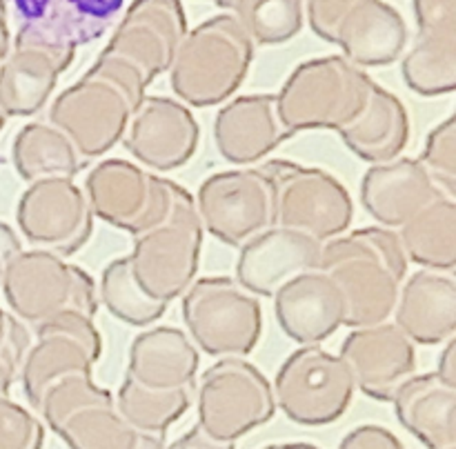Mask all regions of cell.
Returning a JSON list of instances; mask_svg holds the SVG:
<instances>
[{"label":"cell","instance_id":"1","mask_svg":"<svg viewBox=\"0 0 456 449\" xmlns=\"http://www.w3.org/2000/svg\"><path fill=\"white\" fill-rule=\"evenodd\" d=\"M408 258L399 234L386 227H363L321 247L319 269L338 285L346 301V327H372L392 318L408 278Z\"/></svg>","mask_w":456,"mask_h":449},{"label":"cell","instance_id":"2","mask_svg":"<svg viewBox=\"0 0 456 449\" xmlns=\"http://www.w3.org/2000/svg\"><path fill=\"white\" fill-rule=\"evenodd\" d=\"M147 87L132 62L102 49L83 78L58 93L49 107L47 123L61 129L85 160L98 158L123 140Z\"/></svg>","mask_w":456,"mask_h":449},{"label":"cell","instance_id":"3","mask_svg":"<svg viewBox=\"0 0 456 449\" xmlns=\"http://www.w3.org/2000/svg\"><path fill=\"white\" fill-rule=\"evenodd\" d=\"M254 60V43L232 13L187 31L169 65L172 92L187 107H214L239 92Z\"/></svg>","mask_w":456,"mask_h":449},{"label":"cell","instance_id":"4","mask_svg":"<svg viewBox=\"0 0 456 449\" xmlns=\"http://www.w3.org/2000/svg\"><path fill=\"white\" fill-rule=\"evenodd\" d=\"M372 76L343 56H321L289 74L276 96L281 123L289 136L312 129L341 132L368 102Z\"/></svg>","mask_w":456,"mask_h":449},{"label":"cell","instance_id":"5","mask_svg":"<svg viewBox=\"0 0 456 449\" xmlns=\"http://www.w3.org/2000/svg\"><path fill=\"white\" fill-rule=\"evenodd\" d=\"M9 314L25 327H38L65 311H80L94 318L98 287L92 276L56 253L22 249L7 265L0 283Z\"/></svg>","mask_w":456,"mask_h":449},{"label":"cell","instance_id":"6","mask_svg":"<svg viewBox=\"0 0 456 449\" xmlns=\"http://www.w3.org/2000/svg\"><path fill=\"white\" fill-rule=\"evenodd\" d=\"M94 218L136 236L167 220L190 196L185 187L125 158L94 164L83 187Z\"/></svg>","mask_w":456,"mask_h":449},{"label":"cell","instance_id":"7","mask_svg":"<svg viewBox=\"0 0 456 449\" xmlns=\"http://www.w3.org/2000/svg\"><path fill=\"white\" fill-rule=\"evenodd\" d=\"M183 323L196 349L214 358H245L263 336V307L234 278L209 276L183 293Z\"/></svg>","mask_w":456,"mask_h":449},{"label":"cell","instance_id":"8","mask_svg":"<svg viewBox=\"0 0 456 449\" xmlns=\"http://www.w3.org/2000/svg\"><path fill=\"white\" fill-rule=\"evenodd\" d=\"M261 169L272 187L274 227L301 231L319 243L350 229L354 203L337 176L283 158L267 160Z\"/></svg>","mask_w":456,"mask_h":449},{"label":"cell","instance_id":"9","mask_svg":"<svg viewBox=\"0 0 456 449\" xmlns=\"http://www.w3.org/2000/svg\"><path fill=\"white\" fill-rule=\"evenodd\" d=\"M194 396L196 425L223 443H236L276 413L272 382L245 358H221L205 369Z\"/></svg>","mask_w":456,"mask_h":449},{"label":"cell","instance_id":"10","mask_svg":"<svg viewBox=\"0 0 456 449\" xmlns=\"http://www.w3.org/2000/svg\"><path fill=\"white\" fill-rule=\"evenodd\" d=\"M203 236L205 229L191 194L167 220L136 236L127 258L142 292L167 307L183 296L199 271Z\"/></svg>","mask_w":456,"mask_h":449},{"label":"cell","instance_id":"11","mask_svg":"<svg viewBox=\"0 0 456 449\" xmlns=\"http://www.w3.org/2000/svg\"><path fill=\"white\" fill-rule=\"evenodd\" d=\"M274 403L297 425H332L346 416L356 387L350 369L321 345L298 347L276 372Z\"/></svg>","mask_w":456,"mask_h":449},{"label":"cell","instance_id":"12","mask_svg":"<svg viewBox=\"0 0 456 449\" xmlns=\"http://www.w3.org/2000/svg\"><path fill=\"white\" fill-rule=\"evenodd\" d=\"M200 225L227 247H243L274 225L272 187L261 167H240L205 178L194 198Z\"/></svg>","mask_w":456,"mask_h":449},{"label":"cell","instance_id":"13","mask_svg":"<svg viewBox=\"0 0 456 449\" xmlns=\"http://www.w3.org/2000/svg\"><path fill=\"white\" fill-rule=\"evenodd\" d=\"M16 222L34 249L67 258L89 243L94 213L83 187L69 178L29 182L18 198Z\"/></svg>","mask_w":456,"mask_h":449},{"label":"cell","instance_id":"14","mask_svg":"<svg viewBox=\"0 0 456 449\" xmlns=\"http://www.w3.org/2000/svg\"><path fill=\"white\" fill-rule=\"evenodd\" d=\"M36 341L20 365V381L29 407L58 378L71 373H92L102 356V336L96 323L80 311H65L34 329Z\"/></svg>","mask_w":456,"mask_h":449},{"label":"cell","instance_id":"15","mask_svg":"<svg viewBox=\"0 0 456 449\" xmlns=\"http://www.w3.org/2000/svg\"><path fill=\"white\" fill-rule=\"evenodd\" d=\"M120 142L141 167L154 173L174 172L194 158L200 124L178 98L145 96L134 109Z\"/></svg>","mask_w":456,"mask_h":449},{"label":"cell","instance_id":"16","mask_svg":"<svg viewBox=\"0 0 456 449\" xmlns=\"http://www.w3.org/2000/svg\"><path fill=\"white\" fill-rule=\"evenodd\" d=\"M181 0H134L116 25L107 53L132 62L147 84L167 74L178 44L187 36Z\"/></svg>","mask_w":456,"mask_h":449},{"label":"cell","instance_id":"17","mask_svg":"<svg viewBox=\"0 0 456 449\" xmlns=\"http://www.w3.org/2000/svg\"><path fill=\"white\" fill-rule=\"evenodd\" d=\"M338 358L350 369L356 391L379 403H392L396 391L417 373L414 342L395 323L352 329Z\"/></svg>","mask_w":456,"mask_h":449},{"label":"cell","instance_id":"18","mask_svg":"<svg viewBox=\"0 0 456 449\" xmlns=\"http://www.w3.org/2000/svg\"><path fill=\"white\" fill-rule=\"evenodd\" d=\"M125 0H12L16 36L12 40L76 52L111 29Z\"/></svg>","mask_w":456,"mask_h":449},{"label":"cell","instance_id":"19","mask_svg":"<svg viewBox=\"0 0 456 449\" xmlns=\"http://www.w3.org/2000/svg\"><path fill=\"white\" fill-rule=\"evenodd\" d=\"M419 36L401 62L405 84L426 98L456 89V0H414Z\"/></svg>","mask_w":456,"mask_h":449},{"label":"cell","instance_id":"20","mask_svg":"<svg viewBox=\"0 0 456 449\" xmlns=\"http://www.w3.org/2000/svg\"><path fill=\"white\" fill-rule=\"evenodd\" d=\"M321 247L312 236L272 225L239 247L234 280L252 296L272 298L298 274L319 269Z\"/></svg>","mask_w":456,"mask_h":449},{"label":"cell","instance_id":"21","mask_svg":"<svg viewBox=\"0 0 456 449\" xmlns=\"http://www.w3.org/2000/svg\"><path fill=\"white\" fill-rule=\"evenodd\" d=\"M274 316L288 338L301 347L321 345L346 327V301L338 285L325 271L298 274L276 289Z\"/></svg>","mask_w":456,"mask_h":449},{"label":"cell","instance_id":"22","mask_svg":"<svg viewBox=\"0 0 456 449\" xmlns=\"http://www.w3.org/2000/svg\"><path fill=\"white\" fill-rule=\"evenodd\" d=\"M76 52L49 44L12 40L0 62V109L7 116L27 118L47 105L58 78L74 62Z\"/></svg>","mask_w":456,"mask_h":449},{"label":"cell","instance_id":"23","mask_svg":"<svg viewBox=\"0 0 456 449\" xmlns=\"http://www.w3.org/2000/svg\"><path fill=\"white\" fill-rule=\"evenodd\" d=\"M288 138L289 132L281 123L274 93L234 98L214 118V145L218 154L240 167L263 160Z\"/></svg>","mask_w":456,"mask_h":449},{"label":"cell","instance_id":"24","mask_svg":"<svg viewBox=\"0 0 456 449\" xmlns=\"http://www.w3.org/2000/svg\"><path fill=\"white\" fill-rule=\"evenodd\" d=\"M441 196L419 158L399 156L390 163L372 164L361 178V204L386 229H401Z\"/></svg>","mask_w":456,"mask_h":449},{"label":"cell","instance_id":"25","mask_svg":"<svg viewBox=\"0 0 456 449\" xmlns=\"http://www.w3.org/2000/svg\"><path fill=\"white\" fill-rule=\"evenodd\" d=\"M395 325L414 345H444L456 336V280L448 271L408 276L392 311Z\"/></svg>","mask_w":456,"mask_h":449},{"label":"cell","instance_id":"26","mask_svg":"<svg viewBox=\"0 0 456 449\" xmlns=\"http://www.w3.org/2000/svg\"><path fill=\"white\" fill-rule=\"evenodd\" d=\"M332 44H338L343 58L361 69L386 67L403 56L408 25L399 9L386 0H359L337 25Z\"/></svg>","mask_w":456,"mask_h":449},{"label":"cell","instance_id":"27","mask_svg":"<svg viewBox=\"0 0 456 449\" xmlns=\"http://www.w3.org/2000/svg\"><path fill=\"white\" fill-rule=\"evenodd\" d=\"M200 351L178 327L145 329L129 345L127 376L147 389H194Z\"/></svg>","mask_w":456,"mask_h":449},{"label":"cell","instance_id":"28","mask_svg":"<svg viewBox=\"0 0 456 449\" xmlns=\"http://www.w3.org/2000/svg\"><path fill=\"white\" fill-rule=\"evenodd\" d=\"M401 427L428 449H456V387L414 373L392 398Z\"/></svg>","mask_w":456,"mask_h":449},{"label":"cell","instance_id":"29","mask_svg":"<svg viewBox=\"0 0 456 449\" xmlns=\"http://www.w3.org/2000/svg\"><path fill=\"white\" fill-rule=\"evenodd\" d=\"M410 116L401 98L374 83L361 114L343 127L338 136L361 160L381 164L403 154L410 142Z\"/></svg>","mask_w":456,"mask_h":449},{"label":"cell","instance_id":"30","mask_svg":"<svg viewBox=\"0 0 456 449\" xmlns=\"http://www.w3.org/2000/svg\"><path fill=\"white\" fill-rule=\"evenodd\" d=\"M12 163L25 182L69 178L85 167V158L74 142L49 123H27L12 142Z\"/></svg>","mask_w":456,"mask_h":449},{"label":"cell","instance_id":"31","mask_svg":"<svg viewBox=\"0 0 456 449\" xmlns=\"http://www.w3.org/2000/svg\"><path fill=\"white\" fill-rule=\"evenodd\" d=\"M396 234L408 262L450 274L456 267V200L441 196Z\"/></svg>","mask_w":456,"mask_h":449},{"label":"cell","instance_id":"32","mask_svg":"<svg viewBox=\"0 0 456 449\" xmlns=\"http://www.w3.org/2000/svg\"><path fill=\"white\" fill-rule=\"evenodd\" d=\"M53 434L69 449H134L138 440V431L116 412L114 396L71 412Z\"/></svg>","mask_w":456,"mask_h":449},{"label":"cell","instance_id":"33","mask_svg":"<svg viewBox=\"0 0 456 449\" xmlns=\"http://www.w3.org/2000/svg\"><path fill=\"white\" fill-rule=\"evenodd\" d=\"M194 389H147L125 378L114 394L116 412L138 434H165L190 409Z\"/></svg>","mask_w":456,"mask_h":449},{"label":"cell","instance_id":"34","mask_svg":"<svg viewBox=\"0 0 456 449\" xmlns=\"http://www.w3.org/2000/svg\"><path fill=\"white\" fill-rule=\"evenodd\" d=\"M98 302H102V307L116 320L132 327H150L167 311V305L142 292V287L134 278L127 256L116 258L102 269Z\"/></svg>","mask_w":456,"mask_h":449},{"label":"cell","instance_id":"35","mask_svg":"<svg viewBox=\"0 0 456 449\" xmlns=\"http://www.w3.org/2000/svg\"><path fill=\"white\" fill-rule=\"evenodd\" d=\"M230 13L256 44H283L301 34L303 0H234Z\"/></svg>","mask_w":456,"mask_h":449},{"label":"cell","instance_id":"36","mask_svg":"<svg viewBox=\"0 0 456 449\" xmlns=\"http://www.w3.org/2000/svg\"><path fill=\"white\" fill-rule=\"evenodd\" d=\"M111 396L114 394L110 389L94 382L92 373H71V376L58 378L43 391L34 413H40L49 429L53 431L71 412L96 400L111 398Z\"/></svg>","mask_w":456,"mask_h":449},{"label":"cell","instance_id":"37","mask_svg":"<svg viewBox=\"0 0 456 449\" xmlns=\"http://www.w3.org/2000/svg\"><path fill=\"white\" fill-rule=\"evenodd\" d=\"M421 164L445 198L456 200V118L450 116L428 133Z\"/></svg>","mask_w":456,"mask_h":449},{"label":"cell","instance_id":"38","mask_svg":"<svg viewBox=\"0 0 456 449\" xmlns=\"http://www.w3.org/2000/svg\"><path fill=\"white\" fill-rule=\"evenodd\" d=\"M45 425L12 396H0V449H43Z\"/></svg>","mask_w":456,"mask_h":449},{"label":"cell","instance_id":"39","mask_svg":"<svg viewBox=\"0 0 456 449\" xmlns=\"http://www.w3.org/2000/svg\"><path fill=\"white\" fill-rule=\"evenodd\" d=\"M359 0H307V22L312 31L325 43H332V36L341 18Z\"/></svg>","mask_w":456,"mask_h":449},{"label":"cell","instance_id":"40","mask_svg":"<svg viewBox=\"0 0 456 449\" xmlns=\"http://www.w3.org/2000/svg\"><path fill=\"white\" fill-rule=\"evenodd\" d=\"M337 449H408L403 440L395 434L392 429L383 425H359L354 429L347 431L341 438Z\"/></svg>","mask_w":456,"mask_h":449},{"label":"cell","instance_id":"41","mask_svg":"<svg viewBox=\"0 0 456 449\" xmlns=\"http://www.w3.org/2000/svg\"><path fill=\"white\" fill-rule=\"evenodd\" d=\"M27 349H29V332H27V327H22L0 349V396H7L12 391L13 382L20 376V365Z\"/></svg>","mask_w":456,"mask_h":449},{"label":"cell","instance_id":"42","mask_svg":"<svg viewBox=\"0 0 456 449\" xmlns=\"http://www.w3.org/2000/svg\"><path fill=\"white\" fill-rule=\"evenodd\" d=\"M165 449H234V443H223V440L212 438L205 434L199 425L191 427L183 436H178L174 443H169Z\"/></svg>","mask_w":456,"mask_h":449},{"label":"cell","instance_id":"43","mask_svg":"<svg viewBox=\"0 0 456 449\" xmlns=\"http://www.w3.org/2000/svg\"><path fill=\"white\" fill-rule=\"evenodd\" d=\"M22 252L20 238H18L16 231L7 225V222L0 220V283H3L4 269H7L9 262Z\"/></svg>","mask_w":456,"mask_h":449},{"label":"cell","instance_id":"44","mask_svg":"<svg viewBox=\"0 0 456 449\" xmlns=\"http://www.w3.org/2000/svg\"><path fill=\"white\" fill-rule=\"evenodd\" d=\"M436 376L444 381L445 385L456 387V336L444 342V349L439 354V363H436Z\"/></svg>","mask_w":456,"mask_h":449},{"label":"cell","instance_id":"45","mask_svg":"<svg viewBox=\"0 0 456 449\" xmlns=\"http://www.w3.org/2000/svg\"><path fill=\"white\" fill-rule=\"evenodd\" d=\"M22 327H25V325H22L20 320H16L7 309L0 307V349H3Z\"/></svg>","mask_w":456,"mask_h":449},{"label":"cell","instance_id":"46","mask_svg":"<svg viewBox=\"0 0 456 449\" xmlns=\"http://www.w3.org/2000/svg\"><path fill=\"white\" fill-rule=\"evenodd\" d=\"M9 47H12V34H9L7 0H0V52L7 56Z\"/></svg>","mask_w":456,"mask_h":449},{"label":"cell","instance_id":"47","mask_svg":"<svg viewBox=\"0 0 456 449\" xmlns=\"http://www.w3.org/2000/svg\"><path fill=\"white\" fill-rule=\"evenodd\" d=\"M165 434H138L136 445L134 449H165Z\"/></svg>","mask_w":456,"mask_h":449},{"label":"cell","instance_id":"48","mask_svg":"<svg viewBox=\"0 0 456 449\" xmlns=\"http://www.w3.org/2000/svg\"><path fill=\"white\" fill-rule=\"evenodd\" d=\"M263 449H321V447L314 443H274V445H267V447Z\"/></svg>","mask_w":456,"mask_h":449},{"label":"cell","instance_id":"49","mask_svg":"<svg viewBox=\"0 0 456 449\" xmlns=\"http://www.w3.org/2000/svg\"><path fill=\"white\" fill-rule=\"evenodd\" d=\"M214 4H218L221 9H225V12H230V7L234 4V0H212Z\"/></svg>","mask_w":456,"mask_h":449},{"label":"cell","instance_id":"50","mask_svg":"<svg viewBox=\"0 0 456 449\" xmlns=\"http://www.w3.org/2000/svg\"><path fill=\"white\" fill-rule=\"evenodd\" d=\"M4 123H7V116H4V114H3V109H0V133H3Z\"/></svg>","mask_w":456,"mask_h":449},{"label":"cell","instance_id":"51","mask_svg":"<svg viewBox=\"0 0 456 449\" xmlns=\"http://www.w3.org/2000/svg\"><path fill=\"white\" fill-rule=\"evenodd\" d=\"M3 58H4V53H3V52H0V62H3Z\"/></svg>","mask_w":456,"mask_h":449}]
</instances>
